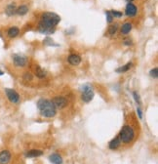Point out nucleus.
Segmentation results:
<instances>
[{
	"mask_svg": "<svg viewBox=\"0 0 158 164\" xmlns=\"http://www.w3.org/2000/svg\"><path fill=\"white\" fill-rule=\"evenodd\" d=\"M61 22V17L52 12L43 13L38 26V29L41 33L51 34L55 31V26Z\"/></svg>",
	"mask_w": 158,
	"mask_h": 164,
	"instance_id": "f257e3e1",
	"label": "nucleus"
},
{
	"mask_svg": "<svg viewBox=\"0 0 158 164\" xmlns=\"http://www.w3.org/2000/svg\"><path fill=\"white\" fill-rule=\"evenodd\" d=\"M37 108H38L41 115H43L44 117H54L57 113V108H55L53 102L46 99H40L37 102Z\"/></svg>",
	"mask_w": 158,
	"mask_h": 164,
	"instance_id": "f03ea898",
	"label": "nucleus"
},
{
	"mask_svg": "<svg viewBox=\"0 0 158 164\" xmlns=\"http://www.w3.org/2000/svg\"><path fill=\"white\" fill-rule=\"evenodd\" d=\"M119 138L121 142L125 143V144H129L133 141L134 138H135V132H134V130L131 126L125 125V126H123L121 131H120Z\"/></svg>",
	"mask_w": 158,
	"mask_h": 164,
	"instance_id": "7ed1b4c3",
	"label": "nucleus"
},
{
	"mask_svg": "<svg viewBox=\"0 0 158 164\" xmlns=\"http://www.w3.org/2000/svg\"><path fill=\"white\" fill-rule=\"evenodd\" d=\"M94 98V91L90 84H86L82 87V94H81V99L82 101L85 102H89L93 100Z\"/></svg>",
	"mask_w": 158,
	"mask_h": 164,
	"instance_id": "20e7f679",
	"label": "nucleus"
},
{
	"mask_svg": "<svg viewBox=\"0 0 158 164\" xmlns=\"http://www.w3.org/2000/svg\"><path fill=\"white\" fill-rule=\"evenodd\" d=\"M5 93L7 98L9 99V101L13 102V104H17L20 101V95L17 93V92L14 90V89H9L7 88L5 89Z\"/></svg>",
	"mask_w": 158,
	"mask_h": 164,
	"instance_id": "39448f33",
	"label": "nucleus"
},
{
	"mask_svg": "<svg viewBox=\"0 0 158 164\" xmlns=\"http://www.w3.org/2000/svg\"><path fill=\"white\" fill-rule=\"evenodd\" d=\"M13 63L16 67H23L25 66H26L27 59H26V57L23 56V55H14L13 56Z\"/></svg>",
	"mask_w": 158,
	"mask_h": 164,
	"instance_id": "423d86ee",
	"label": "nucleus"
},
{
	"mask_svg": "<svg viewBox=\"0 0 158 164\" xmlns=\"http://www.w3.org/2000/svg\"><path fill=\"white\" fill-rule=\"evenodd\" d=\"M53 105H55V108H66L67 107V99L64 98V97H61V96H58V97H55L53 99Z\"/></svg>",
	"mask_w": 158,
	"mask_h": 164,
	"instance_id": "0eeeda50",
	"label": "nucleus"
},
{
	"mask_svg": "<svg viewBox=\"0 0 158 164\" xmlns=\"http://www.w3.org/2000/svg\"><path fill=\"white\" fill-rule=\"evenodd\" d=\"M11 160V153L9 150H3L0 152V164H8Z\"/></svg>",
	"mask_w": 158,
	"mask_h": 164,
	"instance_id": "6e6552de",
	"label": "nucleus"
},
{
	"mask_svg": "<svg viewBox=\"0 0 158 164\" xmlns=\"http://www.w3.org/2000/svg\"><path fill=\"white\" fill-rule=\"evenodd\" d=\"M125 14L128 17H134L137 15V7L133 3H128L125 9Z\"/></svg>",
	"mask_w": 158,
	"mask_h": 164,
	"instance_id": "1a4fd4ad",
	"label": "nucleus"
},
{
	"mask_svg": "<svg viewBox=\"0 0 158 164\" xmlns=\"http://www.w3.org/2000/svg\"><path fill=\"white\" fill-rule=\"evenodd\" d=\"M67 61L71 66H78L81 63V57L77 54H71L68 56Z\"/></svg>",
	"mask_w": 158,
	"mask_h": 164,
	"instance_id": "9d476101",
	"label": "nucleus"
},
{
	"mask_svg": "<svg viewBox=\"0 0 158 164\" xmlns=\"http://www.w3.org/2000/svg\"><path fill=\"white\" fill-rule=\"evenodd\" d=\"M16 12H17V6L15 5V3H11V4H9L5 9L6 15L9 16V17L14 16L16 14Z\"/></svg>",
	"mask_w": 158,
	"mask_h": 164,
	"instance_id": "9b49d317",
	"label": "nucleus"
},
{
	"mask_svg": "<svg viewBox=\"0 0 158 164\" xmlns=\"http://www.w3.org/2000/svg\"><path fill=\"white\" fill-rule=\"evenodd\" d=\"M43 154V152L40 149H31V150H29V152H26V157H38L41 156Z\"/></svg>",
	"mask_w": 158,
	"mask_h": 164,
	"instance_id": "f8f14e48",
	"label": "nucleus"
},
{
	"mask_svg": "<svg viewBox=\"0 0 158 164\" xmlns=\"http://www.w3.org/2000/svg\"><path fill=\"white\" fill-rule=\"evenodd\" d=\"M49 160L53 164H63V158L61 156L57 154V153H53L49 156Z\"/></svg>",
	"mask_w": 158,
	"mask_h": 164,
	"instance_id": "ddd939ff",
	"label": "nucleus"
},
{
	"mask_svg": "<svg viewBox=\"0 0 158 164\" xmlns=\"http://www.w3.org/2000/svg\"><path fill=\"white\" fill-rule=\"evenodd\" d=\"M120 144H121V141H120V138L119 136L115 137L114 139H112L110 142L108 144V146L110 149H116L120 146Z\"/></svg>",
	"mask_w": 158,
	"mask_h": 164,
	"instance_id": "4468645a",
	"label": "nucleus"
},
{
	"mask_svg": "<svg viewBox=\"0 0 158 164\" xmlns=\"http://www.w3.org/2000/svg\"><path fill=\"white\" fill-rule=\"evenodd\" d=\"M19 33H20V29H19V27H17V26L10 27V29H8V32H7V34H8V36L10 37V38L17 37L19 35Z\"/></svg>",
	"mask_w": 158,
	"mask_h": 164,
	"instance_id": "2eb2a0df",
	"label": "nucleus"
},
{
	"mask_svg": "<svg viewBox=\"0 0 158 164\" xmlns=\"http://www.w3.org/2000/svg\"><path fill=\"white\" fill-rule=\"evenodd\" d=\"M27 12H29V7L26 5H20V7L17 8L16 14H18L19 16H25Z\"/></svg>",
	"mask_w": 158,
	"mask_h": 164,
	"instance_id": "dca6fc26",
	"label": "nucleus"
},
{
	"mask_svg": "<svg viewBox=\"0 0 158 164\" xmlns=\"http://www.w3.org/2000/svg\"><path fill=\"white\" fill-rule=\"evenodd\" d=\"M132 29V25L130 23H126L121 27V33L122 34H128Z\"/></svg>",
	"mask_w": 158,
	"mask_h": 164,
	"instance_id": "f3484780",
	"label": "nucleus"
},
{
	"mask_svg": "<svg viewBox=\"0 0 158 164\" xmlns=\"http://www.w3.org/2000/svg\"><path fill=\"white\" fill-rule=\"evenodd\" d=\"M35 74L38 78H44L46 77V71L42 70L40 67H36L35 68Z\"/></svg>",
	"mask_w": 158,
	"mask_h": 164,
	"instance_id": "a211bd4d",
	"label": "nucleus"
},
{
	"mask_svg": "<svg viewBox=\"0 0 158 164\" xmlns=\"http://www.w3.org/2000/svg\"><path fill=\"white\" fill-rule=\"evenodd\" d=\"M132 67V63H128V64H126L125 66H123V67H118L117 70H116V72H118V73H121V72H126L127 70H129L130 68H131Z\"/></svg>",
	"mask_w": 158,
	"mask_h": 164,
	"instance_id": "6ab92c4d",
	"label": "nucleus"
},
{
	"mask_svg": "<svg viewBox=\"0 0 158 164\" xmlns=\"http://www.w3.org/2000/svg\"><path fill=\"white\" fill-rule=\"evenodd\" d=\"M118 29V26L117 25H112L108 27V33L110 34V35H114V34L116 33V31H117Z\"/></svg>",
	"mask_w": 158,
	"mask_h": 164,
	"instance_id": "aec40b11",
	"label": "nucleus"
},
{
	"mask_svg": "<svg viewBox=\"0 0 158 164\" xmlns=\"http://www.w3.org/2000/svg\"><path fill=\"white\" fill-rule=\"evenodd\" d=\"M23 80H25V81H31L33 76H32V74L30 72H25V73H23Z\"/></svg>",
	"mask_w": 158,
	"mask_h": 164,
	"instance_id": "412c9836",
	"label": "nucleus"
},
{
	"mask_svg": "<svg viewBox=\"0 0 158 164\" xmlns=\"http://www.w3.org/2000/svg\"><path fill=\"white\" fill-rule=\"evenodd\" d=\"M110 14L112 15L113 18H121V17L123 16V13H122V12L114 11V10H112V11H110Z\"/></svg>",
	"mask_w": 158,
	"mask_h": 164,
	"instance_id": "4be33fe9",
	"label": "nucleus"
},
{
	"mask_svg": "<svg viewBox=\"0 0 158 164\" xmlns=\"http://www.w3.org/2000/svg\"><path fill=\"white\" fill-rule=\"evenodd\" d=\"M149 74L150 76L153 77V78H157L158 77V68L157 67H154L153 70H151L149 71Z\"/></svg>",
	"mask_w": 158,
	"mask_h": 164,
	"instance_id": "5701e85b",
	"label": "nucleus"
},
{
	"mask_svg": "<svg viewBox=\"0 0 158 164\" xmlns=\"http://www.w3.org/2000/svg\"><path fill=\"white\" fill-rule=\"evenodd\" d=\"M105 16H106V20H108V23H111L113 20V17L110 14V11H105Z\"/></svg>",
	"mask_w": 158,
	"mask_h": 164,
	"instance_id": "b1692460",
	"label": "nucleus"
},
{
	"mask_svg": "<svg viewBox=\"0 0 158 164\" xmlns=\"http://www.w3.org/2000/svg\"><path fill=\"white\" fill-rule=\"evenodd\" d=\"M133 96H134V99H135V101L138 102L139 105H140V96L139 94L137 93V92H134L133 93Z\"/></svg>",
	"mask_w": 158,
	"mask_h": 164,
	"instance_id": "393cba45",
	"label": "nucleus"
},
{
	"mask_svg": "<svg viewBox=\"0 0 158 164\" xmlns=\"http://www.w3.org/2000/svg\"><path fill=\"white\" fill-rule=\"evenodd\" d=\"M124 44H125V45H132V40H130V39H125V40H124Z\"/></svg>",
	"mask_w": 158,
	"mask_h": 164,
	"instance_id": "a878e982",
	"label": "nucleus"
},
{
	"mask_svg": "<svg viewBox=\"0 0 158 164\" xmlns=\"http://www.w3.org/2000/svg\"><path fill=\"white\" fill-rule=\"evenodd\" d=\"M137 111H138V113H139L140 118H142V117H143V114H142V111H140V108H137Z\"/></svg>",
	"mask_w": 158,
	"mask_h": 164,
	"instance_id": "bb28decb",
	"label": "nucleus"
},
{
	"mask_svg": "<svg viewBox=\"0 0 158 164\" xmlns=\"http://www.w3.org/2000/svg\"><path fill=\"white\" fill-rule=\"evenodd\" d=\"M3 73H4V72H3L1 70H0V76H1V75H3Z\"/></svg>",
	"mask_w": 158,
	"mask_h": 164,
	"instance_id": "cd10ccee",
	"label": "nucleus"
},
{
	"mask_svg": "<svg viewBox=\"0 0 158 164\" xmlns=\"http://www.w3.org/2000/svg\"><path fill=\"white\" fill-rule=\"evenodd\" d=\"M126 1H128V2H129V3H131V2H132V1H133V0H126Z\"/></svg>",
	"mask_w": 158,
	"mask_h": 164,
	"instance_id": "c85d7f7f",
	"label": "nucleus"
}]
</instances>
